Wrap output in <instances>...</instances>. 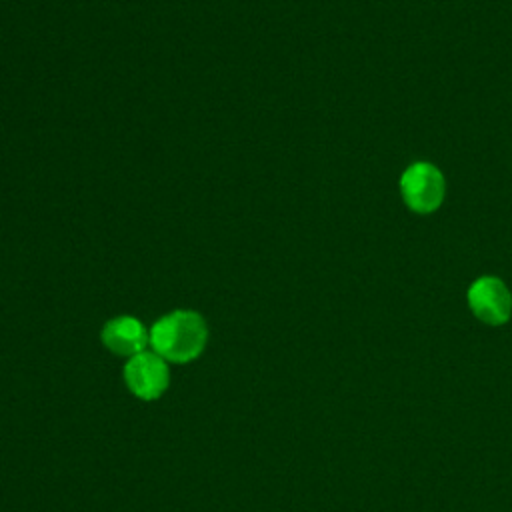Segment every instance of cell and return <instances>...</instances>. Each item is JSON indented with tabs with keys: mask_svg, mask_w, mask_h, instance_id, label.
<instances>
[{
	"mask_svg": "<svg viewBox=\"0 0 512 512\" xmlns=\"http://www.w3.org/2000/svg\"><path fill=\"white\" fill-rule=\"evenodd\" d=\"M206 342V320L194 310H174L150 328V348L166 362H190L204 352Z\"/></svg>",
	"mask_w": 512,
	"mask_h": 512,
	"instance_id": "cell-1",
	"label": "cell"
},
{
	"mask_svg": "<svg viewBox=\"0 0 512 512\" xmlns=\"http://www.w3.org/2000/svg\"><path fill=\"white\" fill-rule=\"evenodd\" d=\"M100 338L112 354L132 358L150 344V330L134 316H116L104 324Z\"/></svg>",
	"mask_w": 512,
	"mask_h": 512,
	"instance_id": "cell-5",
	"label": "cell"
},
{
	"mask_svg": "<svg viewBox=\"0 0 512 512\" xmlns=\"http://www.w3.org/2000/svg\"><path fill=\"white\" fill-rule=\"evenodd\" d=\"M468 306L486 324H504L512 314V294L496 276H480L468 288Z\"/></svg>",
	"mask_w": 512,
	"mask_h": 512,
	"instance_id": "cell-4",
	"label": "cell"
},
{
	"mask_svg": "<svg viewBox=\"0 0 512 512\" xmlns=\"http://www.w3.org/2000/svg\"><path fill=\"white\" fill-rule=\"evenodd\" d=\"M400 194L412 212L430 214L440 208L446 194V182L434 164L416 162L402 172Z\"/></svg>",
	"mask_w": 512,
	"mask_h": 512,
	"instance_id": "cell-2",
	"label": "cell"
},
{
	"mask_svg": "<svg viewBox=\"0 0 512 512\" xmlns=\"http://www.w3.org/2000/svg\"><path fill=\"white\" fill-rule=\"evenodd\" d=\"M124 382L140 400H156L170 384L168 362L154 350H144L128 358L124 366Z\"/></svg>",
	"mask_w": 512,
	"mask_h": 512,
	"instance_id": "cell-3",
	"label": "cell"
}]
</instances>
